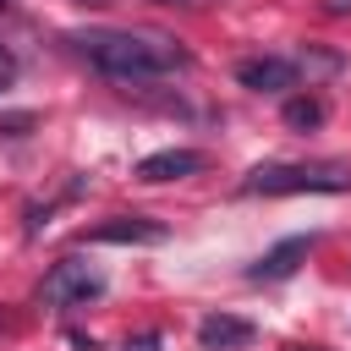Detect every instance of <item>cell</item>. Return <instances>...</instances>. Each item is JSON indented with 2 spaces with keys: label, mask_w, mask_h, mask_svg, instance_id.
<instances>
[{
  "label": "cell",
  "mask_w": 351,
  "mask_h": 351,
  "mask_svg": "<svg viewBox=\"0 0 351 351\" xmlns=\"http://www.w3.org/2000/svg\"><path fill=\"white\" fill-rule=\"evenodd\" d=\"M77 55H88L104 77L121 82H143V77H165L176 66H186L192 55L176 49L170 38H148V33H121V27H93V33H71Z\"/></svg>",
  "instance_id": "1"
},
{
  "label": "cell",
  "mask_w": 351,
  "mask_h": 351,
  "mask_svg": "<svg viewBox=\"0 0 351 351\" xmlns=\"http://www.w3.org/2000/svg\"><path fill=\"white\" fill-rule=\"evenodd\" d=\"M241 197H291V192H351V165H258L236 186Z\"/></svg>",
  "instance_id": "2"
},
{
  "label": "cell",
  "mask_w": 351,
  "mask_h": 351,
  "mask_svg": "<svg viewBox=\"0 0 351 351\" xmlns=\"http://www.w3.org/2000/svg\"><path fill=\"white\" fill-rule=\"evenodd\" d=\"M93 296H104V274H99L88 258H60V263L44 274V285H38V302H44V307H82V302H93Z\"/></svg>",
  "instance_id": "3"
},
{
  "label": "cell",
  "mask_w": 351,
  "mask_h": 351,
  "mask_svg": "<svg viewBox=\"0 0 351 351\" xmlns=\"http://www.w3.org/2000/svg\"><path fill=\"white\" fill-rule=\"evenodd\" d=\"M236 82L252 88V93H291V88L302 82V71H296L291 55H247V60L236 66Z\"/></svg>",
  "instance_id": "4"
},
{
  "label": "cell",
  "mask_w": 351,
  "mask_h": 351,
  "mask_svg": "<svg viewBox=\"0 0 351 351\" xmlns=\"http://www.w3.org/2000/svg\"><path fill=\"white\" fill-rule=\"evenodd\" d=\"M165 236L170 230L159 219H143V214H115V219H104V225L88 230V241H110V247H159Z\"/></svg>",
  "instance_id": "5"
},
{
  "label": "cell",
  "mask_w": 351,
  "mask_h": 351,
  "mask_svg": "<svg viewBox=\"0 0 351 351\" xmlns=\"http://www.w3.org/2000/svg\"><path fill=\"white\" fill-rule=\"evenodd\" d=\"M258 340V329L247 324V318H236V313H208V318H197V346L203 351H241V346H252Z\"/></svg>",
  "instance_id": "6"
},
{
  "label": "cell",
  "mask_w": 351,
  "mask_h": 351,
  "mask_svg": "<svg viewBox=\"0 0 351 351\" xmlns=\"http://www.w3.org/2000/svg\"><path fill=\"white\" fill-rule=\"evenodd\" d=\"M203 170V154L197 148H159L148 159H137V181L159 186V181H181V176H197Z\"/></svg>",
  "instance_id": "7"
},
{
  "label": "cell",
  "mask_w": 351,
  "mask_h": 351,
  "mask_svg": "<svg viewBox=\"0 0 351 351\" xmlns=\"http://www.w3.org/2000/svg\"><path fill=\"white\" fill-rule=\"evenodd\" d=\"M307 252H313V236H285V241H274V247L247 269V280H291Z\"/></svg>",
  "instance_id": "8"
},
{
  "label": "cell",
  "mask_w": 351,
  "mask_h": 351,
  "mask_svg": "<svg viewBox=\"0 0 351 351\" xmlns=\"http://www.w3.org/2000/svg\"><path fill=\"white\" fill-rule=\"evenodd\" d=\"M324 115H329V104H324L318 93H296V99H285V126H291V132H318Z\"/></svg>",
  "instance_id": "9"
},
{
  "label": "cell",
  "mask_w": 351,
  "mask_h": 351,
  "mask_svg": "<svg viewBox=\"0 0 351 351\" xmlns=\"http://www.w3.org/2000/svg\"><path fill=\"white\" fill-rule=\"evenodd\" d=\"M291 60H296V71L307 77V88H313L318 77H335V71H340V55H335V49H324V44H302Z\"/></svg>",
  "instance_id": "10"
},
{
  "label": "cell",
  "mask_w": 351,
  "mask_h": 351,
  "mask_svg": "<svg viewBox=\"0 0 351 351\" xmlns=\"http://www.w3.org/2000/svg\"><path fill=\"white\" fill-rule=\"evenodd\" d=\"M33 126H38L33 110H0V137H27Z\"/></svg>",
  "instance_id": "11"
},
{
  "label": "cell",
  "mask_w": 351,
  "mask_h": 351,
  "mask_svg": "<svg viewBox=\"0 0 351 351\" xmlns=\"http://www.w3.org/2000/svg\"><path fill=\"white\" fill-rule=\"evenodd\" d=\"M11 82H16V55H5V49H0V93H5Z\"/></svg>",
  "instance_id": "12"
},
{
  "label": "cell",
  "mask_w": 351,
  "mask_h": 351,
  "mask_svg": "<svg viewBox=\"0 0 351 351\" xmlns=\"http://www.w3.org/2000/svg\"><path fill=\"white\" fill-rule=\"evenodd\" d=\"M121 351H159V335H137V340H126Z\"/></svg>",
  "instance_id": "13"
},
{
  "label": "cell",
  "mask_w": 351,
  "mask_h": 351,
  "mask_svg": "<svg viewBox=\"0 0 351 351\" xmlns=\"http://www.w3.org/2000/svg\"><path fill=\"white\" fill-rule=\"evenodd\" d=\"M71 351H99V346H93L88 335H71Z\"/></svg>",
  "instance_id": "14"
},
{
  "label": "cell",
  "mask_w": 351,
  "mask_h": 351,
  "mask_svg": "<svg viewBox=\"0 0 351 351\" xmlns=\"http://www.w3.org/2000/svg\"><path fill=\"white\" fill-rule=\"evenodd\" d=\"M324 11H335V16H340V11H351V0H324Z\"/></svg>",
  "instance_id": "15"
},
{
  "label": "cell",
  "mask_w": 351,
  "mask_h": 351,
  "mask_svg": "<svg viewBox=\"0 0 351 351\" xmlns=\"http://www.w3.org/2000/svg\"><path fill=\"white\" fill-rule=\"evenodd\" d=\"M280 351H324V346H302V340H291V346H280Z\"/></svg>",
  "instance_id": "16"
},
{
  "label": "cell",
  "mask_w": 351,
  "mask_h": 351,
  "mask_svg": "<svg viewBox=\"0 0 351 351\" xmlns=\"http://www.w3.org/2000/svg\"><path fill=\"white\" fill-rule=\"evenodd\" d=\"M159 5H214V0H159Z\"/></svg>",
  "instance_id": "17"
},
{
  "label": "cell",
  "mask_w": 351,
  "mask_h": 351,
  "mask_svg": "<svg viewBox=\"0 0 351 351\" xmlns=\"http://www.w3.org/2000/svg\"><path fill=\"white\" fill-rule=\"evenodd\" d=\"M5 5H11V0H0V11H5Z\"/></svg>",
  "instance_id": "18"
},
{
  "label": "cell",
  "mask_w": 351,
  "mask_h": 351,
  "mask_svg": "<svg viewBox=\"0 0 351 351\" xmlns=\"http://www.w3.org/2000/svg\"><path fill=\"white\" fill-rule=\"evenodd\" d=\"M88 5H99V0H88Z\"/></svg>",
  "instance_id": "19"
}]
</instances>
